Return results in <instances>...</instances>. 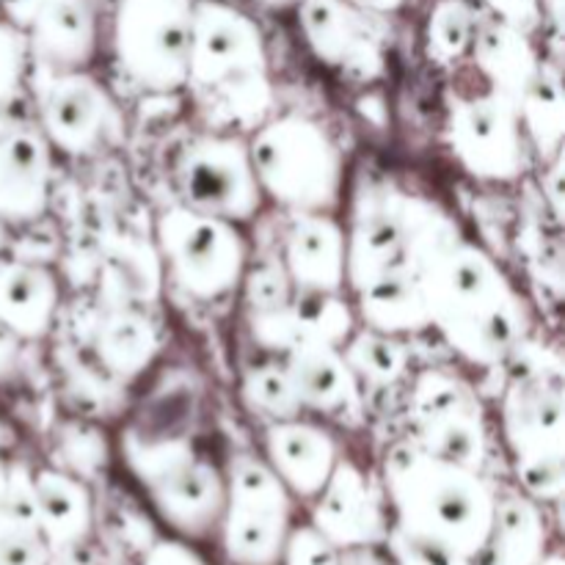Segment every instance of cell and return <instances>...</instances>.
<instances>
[{"label":"cell","instance_id":"6da1fadb","mask_svg":"<svg viewBox=\"0 0 565 565\" xmlns=\"http://www.w3.org/2000/svg\"><path fill=\"white\" fill-rule=\"evenodd\" d=\"M401 210L430 329L467 362H505L527 329V309L511 279L439 207L401 193Z\"/></svg>","mask_w":565,"mask_h":565},{"label":"cell","instance_id":"7a4b0ae2","mask_svg":"<svg viewBox=\"0 0 565 565\" xmlns=\"http://www.w3.org/2000/svg\"><path fill=\"white\" fill-rule=\"evenodd\" d=\"M392 527L478 561L494 524L497 491L478 469L401 441L384 458Z\"/></svg>","mask_w":565,"mask_h":565},{"label":"cell","instance_id":"3957f363","mask_svg":"<svg viewBox=\"0 0 565 565\" xmlns=\"http://www.w3.org/2000/svg\"><path fill=\"white\" fill-rule=\"evenodd\" d=\"M221 130H257L268 116V47L257 22L230 0H196L191 22L188 83Z\"/></svg>","mask_w":565,"mask_h":565},{"label":"cell","instance_id":"277c9868","mask_svg":"<svg viewBox=\"0 0 565 565\" xmlns=\"http://www.w3.org/2000/svg\"><path fill=\"white\" fill-rule=\"evenodd\" d=\"M563 414L561 364L544 356L511 375L502 397V434L519 486L544 505L561 502L565 491Z\"/></svg>","mask_w":565,"mask_h":565},{"label":"cell","instance_id":"5b68a950","mask_svg":"<svg viewBox=\"0 0 565 565\" xmlns=\"http://www.w3.org/2000/svg\"><path fill=\"white\" fill-rule=\"evenodd\" d=\"M121 458L141 483L154 513L185 541L207 539L218 530L226 500V478L188 439H152L136 430L121 436Z\"/></svg>","mask_w":565,"mask_h":565},{"label":"cell","instance_id":"8992f818","mask_svg":"<svg viewBox=\"0 0 565 565\" xmlns=\"http://www.w3.org/2000/svg\"><path fill=\"white\" fill-rule=\"evenodd\" d=\"M248 154L263 193L292 213H329L340 202L342 154L318 121L307 116L263 121Z\"/></svg>","mask_w":565,"mask_h":565},{"label":"cell","instance_id":"52a82bcc","mask_svg":"<svg viewBox=\"0 0 565 565\" xmlns=\"http://www.w3.org/2000/svg\"><path fill=\"white\" fill-rule=\"evenodd\" d=\"M196 0H119L114 11V55L121 75L149 94L188 83L191 22Z\"/></svg>","mask_w":565,"mask_h":565},{"label":"cell","instance_id":"ba28073f","mask_svg":"<svg viewBox=\"0 0 565 565\" xmlns=\"http://www.w3.org/2000/svg\"><path fill=\"white\" fill-rule=\"evenodd\" d=\"M221 513V544L232 565H279L292 527V494L265 458L230 463Z\"/></svg>","mask_w":565,"mask_h":565},{"label":"cell","instance_id":"9c48e42d","mask_svg":"<svg viewBox=\"0 0 565 565\" xmlns=\"http://www.w3.org/2000/svg\"><path fill=\"white\" fill-rule=\"evenodd\" d=\"M158 248L174 285L196 301L224 298L246 274V243L237 226L182 204L158 218Z\"/></svg>","mask_w":565,"mask_h":565},{"label":"cell","instance_id":"30bf717a","mask_svg":"<svg viewBox=\"0 0 565 565\" xmlns=\"http://www.w3.org/2000/svg\"><path fill=\"white\" fill-rule=\"evenodd\" d=\"M174 182L182 207L230 224L254 218L263 204L248 143L230 132L191 138L177 154Z\"/></svg>","mask_w":565,"mask_h":565},{"label":"cell","instance_id":"8fae6325","mask_svg":"<svg viewBox=\"0 0 565 565\" xmlns=\"http://www.w3.org/2000/svg\"><path fill=\"white\" fill-rule=\"evenodd\" d=\"M412 441L430 456L483 469L489 458V425L472 386L445 370H423L408 395Z\"/></svg>","mask_w":565,"mask_h":565},{"label":"cell","instance_id":"7c38bea8","mask_svg":"<svg viewBox=\"0 0 565 565\" xmlns=\"http://www.w3.org/2000/svg\"><path fill=\"white\" fill-rule=\"evenodd\" d=\"M447 136L458 163L478 180L513 182L524 171L519 105L494 88L478 97H458L450 105Z\"/></svg>","mask_w":565,"mask_h":565},{"label":"cell","instance_id":"4fadbf2b","mask_svg":"<svg viewBox=\"0 0 565 565\" xmlns=\"http://www.w3.org/2000/svg\"><path fill=\"white\" fill-rule=\"evenodd\" d=\"M39 110L42 136L72 158L94 154L116 130L114 99L86 70L47 72Z\"/></svg>","mask_w":565,"mask_h":565},{"label":"cell","instance_id":"5bb4252c","mask_svg":"<svg viewBox=\"0 0 565 565\" xmlns=\"http://www.w3.org/2000/svg\"><path fill=\"white\" fill-rule=\"evenodd\" d=\"M298 25L309 50L323 64L356 81H373L384 72V47L367 11L351 0H296Z\"/></svg>","mask_w":565,"mask_h":565},{"label":"cell","instance_id":"9a60e30c","mask_svg":"<svg viewBox=\"0 0 565 565\" xmlns=\"http://www.w3.org/2000/svg\"><path fill=\"white\" fill-rule=\"evenodd\" d=\"M340 552L379 546L390 533L386 508L370 478L353 461L340 458L315 497L312 522Z\"/></svg>","mask_w":565,"mask_h":565},{"label":"cell","instance_id":"2e32d148","mask_svg":"<svg viewBox=\"0 0 565 565\" xmlns=\"http://www.w3.org/2000/svg\"><path fill=\"white\" fill-rule=\"evenodd\" d=\"M53 147L42 130L11 127L0 132V218L31 224L50 202Z\"/></svg>","mask_w":565,"mask_h":565},{"label":"cell","instance_id":"e0dca14e","mask_svg":"<svg viewBox=\"0 0 565 565\" xmlns=\"http://www.w3.org/2000/svg\"><path fill=\"white\" fill-rule=\"evenodd\" d=\"M356 312L337 292H298L276 312L252 315V331L268 351L287 353L301 342L342 348L353 334Z\"/></svg>","mask_w":565,"mask_h":565},{"label":"cell","instance_id":"ac0fdd59","mask_svg":"<svg viewBox=\"0 0 565 565\" xmlns=\"http://www.w3.org/2000/svg\"><path fill=\"white\" fill-rule=\"evenodd\" d=\"M265 461L292 497L315 500L334 472L340 450L323 428L296 417L265 430Z\"/></svg>","mask_w":565,"mask_h":565},{"label":"cell","instance_id":"d6986e66","mask_svg":"<svg viewBox=\"0 0 565 565\" xmlns=\"http://www.w3.org/2000/svg\"><path fill=\"white\" fill-rule=\"evenodd\" d=\"M285 370L303 408L329 417L359 419L362 414V384L348 367L337 345L301 342L285 353Z\"/></svg>","mask_w":565,"mask_h":565},{"label":"cell","instance_id":"ffe728a7","mask_svg":"<svg viewBox=\"0 0 565 565\" xmlns=\"http://www.w3.org/2000/svg\"><path fill=\"white\" fill-rule=\"evenodd\" d=\"M408 263V235L401 210V193L373 199L353 218L345 235V281L353 290L375 276Z\"/></svg>","mask_w":565,"mask_h":565},{"label":"cell","instance_id":"44dd1931","mask_svg":"<svg viewBox=\"0 0 565 565\" xmlns=\"http://www.w3.org/2000/svg\"><path fill=\"white\" fill-rule=\"evenodd\" d=\"M281 265L298 292H340L345 285V232L329 213H292Z\"/></svg>","mask_w":565,"mask_h":565},{"label":"cell","instance_id":"7402d4cb","mask_svg":"<svg viewBox=\"0 0 565 565\" xmlns=\"http://www.w3.org/2000/svg\"><path fill=\"white\" fill-rule=\"evenodd\" d=\"M33 508L50 552H66L88 544L94 533V497L86 480L66 469L44 467L31 472Z\"/></svg>","mask_w":565,"mask_h":565},{"label":"cell","instance_id":"603a6c76","mask_svg":"<svg viewBox=\"0 0 565 565\" xmlns=\"http://www.w3.org/2000/svg\"><path fill=\"white\" fill-rule=\"evenodd\" d=\"M28 53L47 72L83 70L97 50L92 0H44L25 31Z\"/></svg>","mask_w":565,"mask_h":565},{"label":"cell","instance_id":"cb8c5ba5","mask_svg":"<svg viewBox=\"0 0 565 565\" xmlns=\"http://www.w3.org/2000/svg\"><path fill=\"white\" fill-rule=\"evenodd\" d=\"M58 312V281L44 265L0 259V320L22 340L50 334Z\"/></svg>","mask_w":565,"mask_h":565},{"label":"cell","instance_id":"d4e9b609","mask_svg":"<svg viewBox=\"0 0 565 565\" xmlns=\"http://www.w3.org/2000/svg\"><path fill=\"white\" fill-rule=\"evenodd\" d=\"M353 292H356V312L364 320V329L392 337L419 334L430 329L423 287L412 263L375 276Z\"/></svg>","mask_w":565,"mask_h":565},{"label":"cell","instance_id":"484cf974","mask_svg":"<svg viewBox=\"0 0 565 565\" xmlns=\"http://www.w3.org/2000/svg\"><path fill=\"white\" fill-rule=\"evenodd\" d=\"M550 527L541 502L524 491L497 494L494 524L475 565H539L550 552Z\"/></svg>","mask_w":565,"mask_h":565},{"label":"cell","instance_id":"4316f807","mask_svg":"<svg viewBox=\"0 0 565 565\" xmlns=\"http://www.w3.org/2000/svg\"><path fill=\"white\" fill-rule=\"evenodd\" d=\"M469 50H472L478 70L491 83L489 88L505 94L516 105L541 72V58L533 47V39L494 17L478 22Z\"/></svg>","mask_w":565,"mask_h":565},{"label":"cell","instance_id":"83f0119b","mask_svg":"<svg viewBox=\"0 0 565 565\" xmlns=\"http://www.w3.org/2000/svg\"><path fill=\"white\" fill-rule=\"evenodd\" d=\"M160 337L143 315L132 309L108 312L94 329L92 351L97 367L116 381H132L158 356Z\"/></svg>","mask_w":565,"mask_h":565},{"label":"cell","instance_id":"f1b7e54d","mask_svg":"<svg viewBox=\"0 0 565 565\" xmlns=\"http://www.w3.org/2000/svg\"><path fill=\"white\" fill-rule=\"evenodd\" d=\"M519 119H522V130L546 160L561 154L565 132L563 83L561 75L546 64H541V72L519 99Z\"/></svg>","mask_w":565,"mask_h":565},{"label":"cell","instance_id":"f546056e","mask_svg":"<svg viewBox=\"0 0 565 565\" xmlns=\"http://www.w3.org/2000/svg\"><path fill=\"white\" fill-rule=\"evenodd\" d=\"M342 356L348 367L356 375L359 384L392 386L406 379L408 373V348L403 345L401 337L381 334V331L362 329L342 342Z\"/></svg>","mask_w":565,"mask_h":565},{"label":"cell","instance_id":"4dcf8cb0","mask_svg":"<svg viewBox=\"0 0 565 565\" xmlns=\"http://www.w3.org/2000/svg\"><path fill=\"white\" fill-rule=\"evenodd\" d=\"M478 22L480 17L472 0H436L428 17V28H425L428 58L441 66L461 58L472 47Z\"/></svg>","mask_w":565,"mask_h":565},{"label":"cell","instance_id":"1f68e13d","mask_svg":"<svg viewBox=\"0 0 565 565\" xmlns=\"http://www.w3.org/2000/svg\"><path fill=\"white\" fill-rule=\"evenodd\" d=\"M243 401L254 414L270 419V423L296 419L303 412L285 364L274 362L248 370L246 379H243Z\"/></svg>","mask_w":565,"mask_h":565},{"label":"cell","instance_id":"d6a6232c","mask_svg":"<svg viewBox=\"0 0 565 565\" xmlns=\"http://www.w3.org/2000/svg\"><path fill=\"white\" fill-rule=\"evenodd\" d=\"M50 557L39 524L0 508V565H50Z\"/></svg>","mask_w":565,"mask_h":565},{"label":"cell","instance_id":"836d02e7","mask_svg":"<svg viewBox=\"0 0 565 565\" xmlns=\"http://www.w3.org/2000/svg\"><path fill=\"white\" fill-rule=\"evenodd\" d=\"M243 296H246L252 315L276 312V309L287 307L290 298L296 296L290 276H287L281 263H263L254 270L243 274Z\"/></svg>","mask_w":565,"mask_h":565},{"label":"cell","instance_id":"e575fe53","mask_svg":"<svg viewBox=\"0 0 565 565\" xmlns=\"http://www.w3.org/2000/svg\"><path fill=\"white\" fill-rule=\"evenodd\" d=\"M279 565H342V552L315 524L290 527Z\"/></svg>","mask_w":565,"mask_h":565},{"label":"cell","instance_id":"d590c367","mask_svg":"<svg viewBox=\"0 0 565 565\" xmlns=\"http://www.w3.org/2000/svg\"><path fill=\"white\" fill-rule=\"evenodd\" d=\"M386 546H390L392 565H475L467 557L456 555V552L445 550V546L428 544V541H417L412 535H403L390 524L386 533Z\"/></svg>","mask_w":565,"mask_h":565},{"label":"cell","instance_id":"8d00e7d4","mask_svg":"<svg viewBox=\"0 0 565 565\" xmlns=\"http://www.w3.org/2000/svg\"><path fill=\"white\" fill-rule=\"evenodd\" d=\"M28 58V39L20 28L0 17V108L11 99Z\"/></svg>","mask_w":565,"mask_h":565},{"label":"cell","instance_id":"74e56055","mask_svg":"<svg viewBox=\"0 0 565 565\" xmlns=\"http://www.w3.org/2000/svg\"><path fill=\"white\" fill-rule=\"evenodd\" d=\"M64 436H70V447H61V450H64L66 461H70L72 475L83 480L92 478L99 463H105V447H99V436L88 428H77V425H70Z\"/></svg>","mask_w":565,"mask_h":565},{"label":"cell","instance_id":"f35d334b","mask_svg":"<svg viewBox=\"0 0 565 565\" xmlns=\"http://www.w3.org/2000/svg\"><path fill=\"white\" fill-rule=\"evenodd\" d=\"M483 6L494 20L505 22V25L527 33V36H533L544 22L541 0H483Z\"/></svg>","mask_w":565,"mask_h":565},{"label":"cell","instance_id":"ab89813d","mask_svg":"<svg viewBox=\"0 0 565 565\" xmlns=\"http://www.w3.org/2000/svg\"><path fill=\"white\" fill-rule=\"evenodd\" d=\"M136 565H210L182 539H154L141 555L136 557Z\"/></svg>","mask_w":565,"mask_h":565},{"label":"cell","instance_id":"60d3db41","mask_svg":"<svg viewBox=\"0 0 565 565\" xmlns=\"http://www.w3.org/2000/svg\"><path fill=\"white\" fill-rule=\"evenodd\" d=\"M22 359V337L14 334L9 326L0 320V381H9L20 370Z\"/></svg>","mask_w":565,"mask_h":565},{"label":"cell","instance_id":"b9f144b4","mask_svg":"<svg viewBox=\"0 0 565 565\" xmlns=\"http://www.w3.org/2000/svg\"><path fill=\"white\" fill-rule=\"evenodd\" d=\"M44 6V0H0V11H3L6 20L14 28H20L22 33L28 31V25L33 22V17L39 14V9Z\"/></svg>","mask_w":565,"mask_h":565},{"label":"cell","instance_id":"7bdbcfd3","mask_svg":"<svg viewBox=\"0 0 565 565\" xmlns=\"http://www.w3.org/2000/svg\"><path fill=\"white\" fill-rule=\"evenodd\" d=\"M50 565H99V561L86 550V544H83L75 546V550L55 552V555L50 557Z\"/></svg>","mask_w":565,"mask_h":565},{"label":"cell","instance_id":"ee69618b","mask_svg":"<svg viewBox=\"0 0 565 565\" xmlns=\"http://www.w3.org/2000/svg\"><path fill=\"white\" fill-rule=\"evenodd\" d=\"M356 9L367 11V14H395L401 11L408 0H351Z\"/></svg>","mask_w":565,"mask_h":565},{"label":"cell","instance_id":"f6af8a7d","mask_svg":"<svg viewBox=\"0 0 565 565\" xmlns=\"http://www.w3.org/2000/svg\"><path fill=\"white\" fill-rule=\"evenodd\" d=\"M539 565H565V561H563V552H561V550H552V552H546V555H544V561H541Z\"/></svg>","mask_w":565,"mask_h":565},{"label":"cell","instance_id":"bcb514c9","mask_svg":"<svg viewBox=\"0 0 565 565\" xmlns=\"http://www.w3.org/2000/svg\"><path fill=\"white\" fill-rule=\"evenodd\" d=\"M3 494H6V467L0 463V502H3Z\"/></svg>","mask_w":565,"mask_h":565},{"label":"cell","instance_id":"7dc6e473","mask_svg":"<svg viewBox=\"0 0 565 565\" xmlns=\"http://www.w3.org/2000/svg\"><path fill=\"white\" fill-rule=\"evenodd\" d=\"M230 3H235V0H230ZM263 3H270V6H287V3H296V0H263Z\"/></svg>","mask_w":565,"mask_h":565},{"label":"cell","instance_id":"c3c4849f","mask_svg":"<svg viewBox=\"0 0 565 565\" xmlns=\"http://www.w3.org/2000/svg\"><path fill=\"white\" fill-rule=\"evenodd\" d=\"M3 241H6V221L0 218V246H3Z\"/></svg>","mask_w":565,"mask_h":565}]
</instances>
